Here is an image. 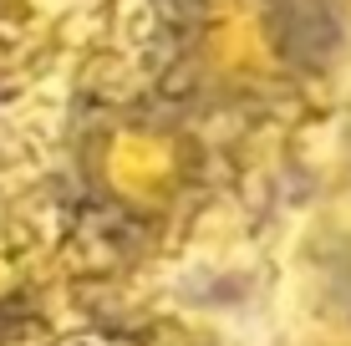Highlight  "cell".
<instances>
[{"instance_id": "2", "label": "cell", "mask_w": 351, "mask_h": 346, "mask_svg": "<svg viewBox=\"0 0 351 346\" xmlns=\"http://www.w3.org/2000/svg\"><path fill=\"white\" fill-rule=\"evenodd\" d=\"M56 346H199L184 331H163V336H66Z\"/></svg>"}, {"instance_id": "3", "label": "cell", "mask_w": 351, "mask_h": 346, "mask_svg": "<svg viewBox=\"0 0 351 346\" xmlns=\"http://www.w3.org/2000/svg\"><path fill=\"white\" fill-rule=\"evenodd\" d=\"M341 285H346V301H351V249H346V275H341Z\"/></svg>"}, {"instance_id": "1", "label": "cell", "mask_w": 351, "mask_h": 346, "mask_svg": "<svg viewBox=\"0 0 351 346\" xmlns=\"http://www.w3.org/2000/svg\"><path fill=\"white\" fill-rule=\"evenodd\" d=\"M199 153L178 127L163 123H112L92 143V178L112 204L132 214H163L193 184Z\"/></svg>"}]
</instances>
